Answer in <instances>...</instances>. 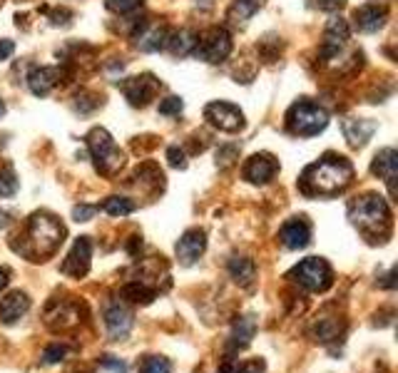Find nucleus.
I'll use <instances>...</instances> for the list:
<instances>
[{"instance_id": "f8f14e48", "label": "nucleus", "mask_w": 398, "mask_h": 373, "mask_svg": "<svg viewBox=\"0 0 398 373\" xmlns=\"http://www.w3.org/2000/svg\"><path fill=\"white\" fill-rule=\"evenodd\" d=\"M276 172H279V162L267 152L249 157V162L244 164V180L252 182V184H267V182L274 180Z\"/></svg>"}, {"instance_id": "cd10ccee", "label": "nucleus", "mask_w": 398, "mask_h": 373, "mask_svg": "<svg viewBox=\"0 0 398 373\" xmlns=\"http://www.w3.org/2000/svg\"><path fill=\"white\" fill-rule=\"evenodd\" d=\"M105 211L110 217H127V214L135 211V202H130V199L124 197H110L105 202Z\"/></svg>"}, {"instance_id": "37998d69", "label": "nucleus", "mask_w": 398, "mask_h": 373, "mask_svg": "<svg viewBox=\"0 0 398 373\" xmlns=\"http://www.w3.org/2000/svg\"><path fill=\"white\" fill-rule=\"evenodd\" d=\"M197 6H202V8H211V0H197Z\"/></svg>"}, {"instance_id": "20e7f679", "label": "nucleus", "mask_w": 398, "mask_h": 373, "mask_svg": "<svg viewBox=\"0 0 398 373\" xmlns=\"http://www.w3.org/2000/svg\"><path fill=\"white\" fill-rule=\"evenodd\" d=\"M87 149H90V157L95 160L97 172L107 174V177L117 174L120 167L124 164L122 149L115 144L112 135L107 130H102V127H95V130L87 135Z\"/></svg>"}, {"instance_id": "ddd939ff", "label": "nucleus", "mask_w": 398, "mask_h": 373, "mask_svg": "<svg viewBox=\"0 0 398 373\" xmlns=\"http://www.w3.org/2000/svg\"><path fill=\"white\" fill-rule=\"evenodd\" d=\"M207 249V234L202 229H189L182 234V239L177 242V259L184 267H192L199 256L205 254Z\"/></svg>"}, {"instance_id": "4be33fe9", "label": "nucleus", "mask_w": 398, "mask_h": 373, "mask_svg": "<svg viewBox=\"0 0 398 373\" xmlns=\"http://www.w3.org/2000/svg\"><path fill=\"white\" fill-rule=\"evenodd\" d=\"M50 309H55V314L48 311V323L53 329H68V326H75V323L80 321V311H77L75 304L60 301V304H53Z\"/></svg>"}, {"instance_id": "c03bdc74", "label": "nucleus", "mask_w": 398, "mask_h": 373, "mask_svg": "<svg viewBox=\"0 0 398 373\" xmlns=\"http://www.w3.org/2000/svg\"><path fill=\"white\" fill-rule=\"evenodd\" d=\"M6 115V105H3V99H0V117Z\"/></svg>"}, {"instance_id": "4c0bfd02", "label": "nucleus", "mask_w": 398, "mask_h": 373, "mask_svg": "<svg viewBox=\"0 0 398 373\" xmlns=\"http://www.w3.org/2000/svg\"><path fill=\"white\" fill-rule=\"evenodd\" d=\"M95 211H97V207L80 204V207H75V209H73V217H75V222H87V219L95 217Z\"/></svg>"}, {"instance_id": "a211bd4d", "label": "nucleus", "mask_w": 398, "mask_h": 373, "mask_svg": "<svg viewBox=\"0 0 398 373\" xmlns=\"http://www.w3.org/2000/svg\"><path fill=\"white\" fill-rule=\"evenodd\" d=\"M169 35L172 32L164 28V25H147L140 32H135L137 48L144 50V52H157V50H164L169 43Z\"/></svg>"}, {"instance_id": "58836bf2", "label": "nucleus", "mask_w": 398, "mask_h": 373, "mask_svg": "<svg viewBox=\"0 0 398 373\" xmlns=\"http://www.w3.org/2000/svg\"><path fill=\"white\" fill-rule=\"evenodd\" d=\"M102 366L110 368L112 373H127V363L115 361V356H105V358H102Z\"/></svg>"}, {"instance_id": "f3484780", "label": "nucleus", "mask_w": 398, "mask_h": 373, "mask_svg": "<svg viewBox=\"0 0 398 373\" xmlns=\"http://www.w3.org/2000/svg\"><path fill=\"white\" fill-rule=\"evenodd\" d=\"M371 172L376 174V177H381L386 184L391 186V194L396 192V189H393V182H396V174H398V152L396 149L393 147L381 149L379 155L373 157Z\"/></svg>"}, {"instance_id": "f704fd0d", "label": "nucleus", "mask_w": 398, "mask_h": 373, "mask_svg": "<svg viewBox=\"0 0 398 373\" xmlns=\"http://www.w3.org/2000/svg\"><path fill=\"white\" fill-rule=\"evenodd\" d=\"M343 3H346V0H311V6L319 8V10H326V12L341 10Z\"/></svg>"}, {"instance_id": "c756f323", "label": "nucleus", "mask_w": 398, "mask_h": 373, "mask_svg": "<svg viewBox=\"0 0 398 373\" xmlns=\"http://www.w3.org/2000/svg\"><path fill=\"white\" fill-rule=\"evenodd\" d=\"M140 373H172V363L167 358H160V356H149V358H144Z\"/></svg>"}, {"instance_id": "1a4fd4ad", "label": "nucleus", "mask_w": 398, "mask_h": 373, "mask_svg": "<svg viewBox=\"0 0 398 373\" xmlns=\"http://www.w3.org/2000/svg\"><path fill=\"white\" fill-rule=\"evenodd\" d=\"M348 37H351V30H348L346 20L331 18L326 30H323V43H321L323 60H336V57L341 55V50L348 45Z\"/></svg>"}, {"instance_id": "9b49d317", "label": "nucleus", "mask_w": 398, "mask_h": 373, "mask_svg": "<svg viewBox=\"0 0 398 373\" xmlns=\"http://www.w3.org/2000/svg\"><path fill=\"white\" fill-rule=\"evenodd\" d=\"M124 97L130 99V105L135 107H144L149 99L160 93V80H155L152 75H137V77H130V80L122 85Z\"/></svg>"}, {"instance_id": "e433bc0d", "label": "nucleus", "mask_w": 398, "mask_h": 373, "mask_svg": "<svg viewBox=\"0 0 398 373\" xmlns=\"http://www.w3.org/2000/svg\"><path fill=\"white\" fill-rule=\"evenodd\" d=\"M167 160H169V164H172V167H180V169L187 167L184 152H182L180 147H169V149H167Z\"/></svg>"}, {"instance_id": "72a5a7b5", "label": "nucleus", "mask_w": 398, "mask_h": 373, "mask_svg": "<svg viewBox=\"0 0 398 373\" xmlns=\"http://www.w3.org/2000/svg\"><path fill=\"white\" fill-rule=\"evenodd\" d=\"M229 373H264V361L254 358V361H249V363H244V366H236L234 361H231Z\"/></svg>"}, {"instance_id": "7c9ffc66", "label": "nucleus", "mask_w": 398, "mask_h": 373, "mask_svg": "<svg viewBox=\"0 0 398 373\" xmlns=\"http://www.w3.org/2000/svg\"><path fill=\"white\" fill-rule=\"evenodd\" d=\"M105 6L117 15H127V12H135L137 8H142V0H105Z\"/></svg>"}, {"instance_id": "6ab92c4d", "label": "nucleus", "mask_w": 398, "mask_h": 373, "mask_svg": "<svg viewBox=\"0 0 398 373\" xmlns=\"http://www.w3.org/2000/svg\"><path fill=\"white\" fill-rule=\"evenodd\" d=\"M30 309V298L23 291H10L3 301H0V321L3 323H15L23 318Z\"/></svg>"}, {"instance_id": "412c9836", "label": "nucleus", "mask_w": 398, "mask_h": 373, "mask_svg": "<svg viewBox=\"0 0 398 373\" xmlns=\"http://www.w3.org/2000/svg\"><path fill=\"white\" fill-rule=\"evenodd\" d=\"M57 82H60V70L57 68H35L28 75V87L37 97H45Z\"/></svg>"}, {"instance_id": "bb28decb", "label": "nucleus", "mask_w": 398, "mask_h": 373, "mask_svg": "<svg viewBox=\"0 0 398 373\" xmlns=\"http://www.w3.org/2000/svg\"><path fill=\"white\" fill-rule=\"evenodd\" d=\"M197 32L194 30H180V32H174V35H169V43L167 48L172 50L174 55H189L194 50V45H197Z\"/></svg>"}, {"instance_id": "a878e982", "label": "nucleus", "mask_w": 398, "mask_h": 373, "mask_svg": "<svg viewBox=\"0 0 398 373\" xmlns=\"http://www.w3.org/2000/svg\"><path fill=\"white\" fill-rule=\"evenodd\" d=\"M259 3L261 0H231L227 18H229V23H234V25H244L256 10H259Z\"/></svg>"}, {"instance_id": "393cba45", "label": "nucleus", "mask_w": 398, "mask_h": 373, "mask_svg": "<svg viewBox=\"0 0 398 373\" xmlns=\"http://www.w3.org/2000/svg\"><path fill=\"white\" fill-rule=\"evenodd\" d=\"M256 334V321L254 316H242L236 318L234 329H231V346L234 348H244Z\"/></svg>"}, {"instance_id": "dca6fc26", "label": "nucleus", "mask_w": 398, "mask_h": 373, "mask_svg": "<svg viewBox=\"0 0 398 373\" xmlns=\"http://www.w3.org/2000/svg\"><path fill=\"white\" fill-rule=\"evenodd\" d=\"M341 127H343V135H346L351 147H363V144L371 140V135L376 132L379 124L366 117H346L341 122Z\"/></svg>"}, {"instance_id": "9d476101", "label": "nucleus", "mask_w": 398, "mask_h": 373, "mask_svg": "<svg viewBox=\"0 0 398 373\" xmlns=\"http://www.w3.org/2000/svg\"><path fill=\"white\" fill-rule=\"evenodd\" d=\"M90 259H93V242H90V236H80L77 242L73 244L70 249L68 259L62 261V274H68L73 279H80L90 271Z\"/></svg>"}, {"instance_id": "473e14b6", "label": "nucleus", "mask_w": 398, "mask_h": 373, "mask_svg": "<svg viewBox=\"0 0 398 373\" xmlns=\"http://www.w3.org/2000/svg\"><path fill=\"white\" fill-rule=\"evenodd\" d=\"M65 356H68V346H60V343H55V346L45 348L43 361H45V363H57V361H62Z\"/></svg>"}, {"instance_id": "4468645a", "label": "nucleus", "mask_w": 398, "mask_h": 373, "mask_svg": "<svg viewBox=\"0 0 398 373\" xmlns=\"http://www.w3.org/2000/svg\"><path fill=\"white\" fill-rule=\"evenodd\" d=\"M279 239L286 249H304L311 242V224L304 217L289 219V222L281 227Z\"/></svg>"}, {"instance_id": "aec40b11", "label": "nucleus", "mask_w": 398, "mask_h": 373, "mask_svg": "<svg viewBox=\"0 0 398 373\" xmlns=\"http://www.w3.org/2000/svg\"><path fill=\"white\" fill-rule=\"evenodd\" d=\"M386 18H388V12H386L383 6H376V3H371V6H361L359 10L354 12V20L356 25H359V30L363 32H376L383 28Z\"/></svg>"}, {"instance_id": "423d86ee", "label": "nucleus", "mask_w": 398, "mask_h": 373, "mask_svg": "<svg viewBox=\"0 0 398 373\" xmlns=\"http://www.w3.org/2000/svg\"><path fill=\"white\" fill-rule=\"evenodd\" d=\"M326 124H329V115L326 110L314 102H296V105L289 110V130L294 135H301V137H314L319 132L326 130Z\"/></svg>"}, {"instance_id": "5701e85b", "label": "nucleus", "mask_w": 398, "mask_h": 373, "mask_svg": "<svg viewBox=\"0 0 398 373\" xmlns=\"http://www.w3.org/2000/svg\"><path fill=\"white\" fill-rule=\"evenodd\" d=\"M339 334H341V321H339V316H321L311 326V336H314L319 343L334 341V338H339Z\"/></svg>"}, {"instance_id": "c85d7f7f", "label": "nucleus", "mask_w": 398, "mask_h": 373, "mask_svg": "<svg viewBox=\"0 0 398 373\" xmlns=\"http://www.w3.org/2000/svg\"><path fill=\"white\" fill-rule=\"evenodd\" d=\"M15 192H18V177L12 167L0 169V197H12Z\"/></svg>"}, {"instance_id": "f03ea898", "label": "nucleus", "mask_w": 398, "mask_h": 373, "mask_svg": "<svg viewBox=\"0 0 398 373\" xmlns=\"http://www.w3.org/2000/svg\"><path fill=\"white\" fill-rule=\"evenodd\" d=\"M65 239V227L48 211H37L28 222V236L25 244H15V251L28 256L30 261H40L43 256H50Z\"/></svg>"}, {"instance_id": "c9c22d12", "label": "nucleus", "mask_w": 398, "mask_h": 373, "mask_svg": "<svg viewBox=\"0 0 398 373\" xmlns=\"http://www.w3.org/2000/svg\"><path fill=\"white\" fill-rule=\"evenodd\" d=\"M236 155H239V152H236V147H222L217 152V164H219V167H229Z\"/></svg>"}, {"instance_id": "2eb2a0df", "label": "nucleus", "mask_w": 398, "mask_h": 373, "mask_svg": "<svg viewBox=\"0 0 398 373\" xmlns=\"http://www.w3.org/2000/svg\"><path fill=\"white\" fill-rule=\"evenodd\" d=\"M105 326H107V334H110L115 341L124 338V336L130 334V329H132V314H130V309H127V306H122V304L107 306V311H105Z\"/></svg>"}, {"instance_id": "a19ab883", "label": "nucleus", "mask_w": 398, "mask_h": 373, "mask_svg": "<svg viewBox=\"0 0 398 373\" xmlns=\"http://www.w3.org/2000/svg\"><path fill=\"white\" fill-rule=\"evenodd\" d=\"M8 281H10V271H8L6 267H0V291L8 286Z\"/></svg>"}, {"instance_id": "79ce46f5", "label": "nucleus", "mask_w": 398, "mask_h": 373, "mask_svg": "<svg viewBox=\"0 0 398 373\" xmlns=\"http://www.w3.org/2000/svg\"><path fill=\"white\" fill-rule=\"evenodd\" d=\"M8 224H10V214H8V211H3V209H0V229H6Z\"/></svg>"}, {"instance_id": "2f4dec72", "label": "nucleus", "mask_w": 398, "mask_h": 373, "mask_svg": "<svg viewBox=\"0 0 398 373\" xmlns=\"http://www.w3.org/2000/svg\"><path fill=\"white\" fill-rule=\"evenodd\" d=\"M184 102L180 97H167L160 102V115H180Z\"/></svg>"}, {"instance_id": "6e6552de", "label": "nucleus", "mask_w": 398, "mask_h": 373, "mask_svg": "<svg viewBox=\"0 0 398 373\" xmlns=\"http://www.w3.org/2000/svg\"><path fill=\"white\" fill-rule=\"evenodd\" d=\"M205 117L211 127L222 132H239L244 127V115L231 102H209L205 107Z\"/></svg>"}, {"instance_id": "f257e3e1", "label": "nucleus", "mask_w": 398, "mask_h": 373, "mask_svg": "<svg viewBox=\"0 0 398 373\" xmlns=\"http://www.w3.org/2000/svg\"><path fill=\"white\" fill-rule=\"evenodd\" d=\"M354 180V167L351 162L343 160V157L336 155H323L319 162H314L309 169L301 177V184H304L306 194H323V197H331V194L343 192Z\"/></svg>"}, {"instance_id": "7ed1b4c3", "label": "nucleus", "mask_w": 398, "mask_h": 373, "mask_svg": "<svg viewBox=\"0 0 398 373\" xmlns=\"http://www.w3.org/2000/svg\"><path fill=\"white\" fill-rule=\"evenodd\" d=\"M348 219L368 236H386L391 229V209L379 194H363L348 204Z\"/></svg>"}, {"instance_id": "39448f33", "label": "nucleus", "mask_w": 398, "mask_h": 373, "mask_svg": "<svg viewBox=\"0 0 398 373\" xmlns=\"http://www.w3.org/2000/svg\"><path fill=\"white\" fill-rule=\"evenodd\" d=\"M289 279L296 281V284L301 286V289H306V291L321 294V291H326V289H331V284H334V271H331V267L323 259L309 256V259L298 261L296 267L292 269Z\"/></svg>"}, {"instance_id": "ea45409f", "label": "nucleus", "mask_w": 398, "mask_h": 373, "mask_svg": "<svg viewBox=\"0 0 398 373\" xmlns=\"http://www.w3.org/2000/svg\"><path fill=\"white\" fill-rule=\"evenodd\" d=\"M12 50H15L12 40H0V60H8L12 55Z\"/></svg>"}, {"instance_id": "b1692460", "label": "nucleus", "mask_w": 398, "mask_h": 373, "mask_svg": "<svg viewBox=\"0 0 398 373\" xmlns=\"http://www.w3.org/2000/svg\"><path fill=\"white\" fill-rule=\"evenodd\" d=\"M229 274H231V279H234L236 284L249 286L252 281H254L256 267H254V261L247 259V256H231V259H229Z\"/></svg>"}, {"instance_id": "0eeeda50", "label": "nucleus", "mask_w": 398, "mask_h": 373, "mask_svg": "<svg viewBox=\"0 0 398 373\" xmlns=\"http://www.w3.org/2000/svg\"><path fill=\"white\" fill-rule=\"evenodd\" d=\"M231 52V37L224 28H211L202 37H197L192 55L205 62H222Z\"/></svg>"}]
</instances>
